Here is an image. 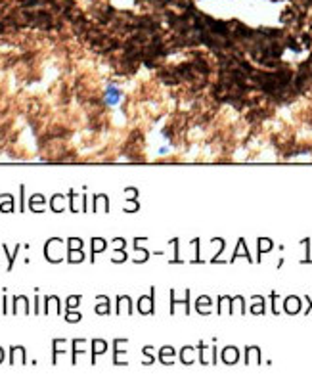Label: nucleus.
I'll return each mask as SVG.
<instances>
[{"mask_svg":"<svg viewBox=\"0 0 312 381\" xmlns=\"http://www.w3.org/2000/svg\"><path fill=\"white\" fill-rule=\"evenodd\" d=\"M119 98H121V92H119L115 87H108V90H106V103L115 105V103L119 102Z\"/></svg>","mask_w":312,"mask_h":381,"instance_id":"obj_1","label":"nucleus"}]
</instances>
